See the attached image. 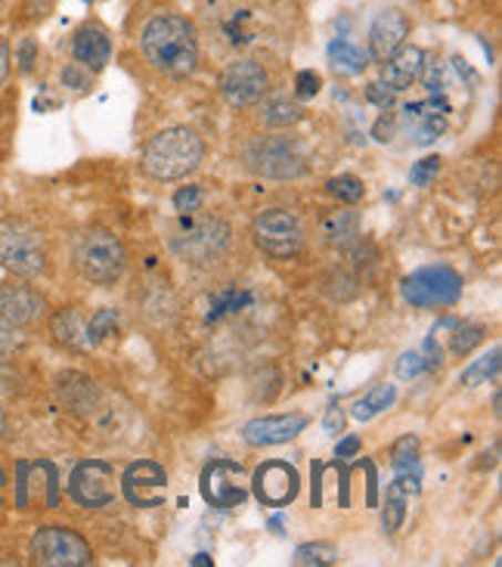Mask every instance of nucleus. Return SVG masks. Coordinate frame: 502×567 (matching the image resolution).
Instances as JSON below:
<instances>
[{
  "label": "nucleus",
  "instance_id": "5",
  "mask_svg": "<svg viewBox=\"0 0 502 567\" xmlns=\"http://www.w3.org/2000/svg\"><path fill=\"white\" fill-rule=\"evenodd\" d=\"M72 261L84 282L115 286L127 270V248L109 227H84L75 236Z\"/></svg>",
  "mask_w": 502,
  "mask_h": 567
},
{
  "label": "nucleus",
  "instance_id": "4",
  "mask_svg": "<svg viewBox=\"0 0 502 567\" xmlns=\"http://www.w3.org/2000/svg\"><path fill=\"white\" fill-rule=\"evenodd\" d=\"M0 267L19 279H38L50 270L44 230L22 215L0 220Z\"/></svg>",
  "mask_w": 502,
  "mask_h": 567
},
{
  "label": "nucleus",
  "instance_id": "45",
  "mask_svg": "<svg viewBox=\"0 0 502 567\" xmlns=\"http://www.w3.org/2000/svg\"><path fill=\"white\" fill-rule=\"evenodd\" d=\"M345 425H348V415H345V410H341L338 403L329 406V410H326V419H322V429H326V434H335V437H338V434L345 431Z\"/></svg>",
  "mask_w": 502,
  "mask_h": 567
},
{
  "label": "nucleus",
  "instance_id": "27",
  "mask_svg": "<svg viewBox=\"0 0 502 567\" xmlns=\"http://www.w3.org/2000/svg\"><path fill=\"white\" fill-rule=\"evenodd\" d=\"M329 60H332L335 69L350 72V75H360L366 69V62H369V56L357 44H350L348 38H335L332 44H329Z\"/></svg>",
  "mask_w": 502,
  "mask_h": 567
},
{
  "label": "nucleus",
  "instance_id": "32",
  "mask_svg": "<svg viewBox=\"0 0 502 567\" xmlns=\"http://www.w3.org/2000/svg\"><path fill=\"white\" fill-rule=\"evenodd\" d=\"M29 348V338H25V329L19 326H10V322L0 320V363H10L19 353Z\"/></svg>",
  "mask_w": 502,
  "mask_h": 567
},
{
  "label": "nucleus",
  "instance_id": "14",
  "mask_svg": "<svg viewBox=\"0 0 502 567\" xmlns=\"http://www.w3.org/2000/svg\"><path fill=\"white\" fill-rule=\"evenodd\" d=\"M447 112H450V103L431 93V100L426 103H412L403 109V131L410 134L416 146H428L447 134Z\"/></svg>",
  "mask_w": 502,
  "mask_h": 567
},
{
  "label": "nucleus",
  "instance_id": "43",
  "mask_svg": "<svg viewBox=\"0 0 502 567\" xmlns=\"http://www.w3.org/2000/svg\"><path fill=\"white\" fill-rule=\"evenodd\" d=\"M16 62H19V72L22 75H29L31 69H34V62H38V44H34V38H22V44L16 50Z\"/></svg>",
  "mask_w": 502,
  "mask_h": 567
},
{
  "label": "nucleus",
  "instance_id": "6",
  "mask_svg": "<svg viewBox=\"0 0 502 567\" xmlns=\"http://www.w3.org/2000/svg\"><path fill=\"white\" fill-rule=\"evenodd\" d=\"M252 243L274 261H289L307 243V230L301 217L289 208H264L252 220Z\"/></svg>",
  "mask_w": 502,
  "mask_h": 567
},
{
  "label": "nucleus",
  "instance_id": "39",
  "mask_svg": "<svg viewBox=\"0 0 502 567\" xmlns=\"http://www.w3.org/2000/svg\"><path fill=\"white\" fill-rule=\"evenodd\" d=\"M93 81V72H88L84 65H78V62H69L65 69H62V84L65 87H72V91H88Z\"/></svg>",
  "mask_w": 502,
  "mask_h": 567
},
{
  "label": "nucleus",
  "instance_id": "13",
  "mask_svg": "<svg viewBox=\"0 0 502 567\" xmlns=\"http://www.w3.org/2000/svg\"><path fill=\"white\" fill-rule=\"evenodd\" d=\"M410 16L397 7H385L376 13L372 25H369V60L385 62L391 53H397L400 47L407 44L410 38Z\"/></svg>",
  "mask_w": 502,
  "mask_h": 567
},
{
  "label": "nucleus",
  "instance_id": "49",
  "mask_svg": "<svg viewBox=\"0 0 502 567\" xmlns=\"http://www.w3.org/2000/svg\"><path fill=\"white\" fill-rule=\"evenodd\" d=\"M7 431V413H3V406H0V434Z\"/></svg>",
  "mask_w": 502,
  "mask_h": 567
},
{
  "label": "nucleus",
  "instance_id": "9",
  "mask_svg": "<svg viewBox=\"0 0 502 567\" xmlns=\"http://www.w3.org/2000/svg\"><path fill=\"white\" fill-rule=\"evenodd\" d=\"M29 555L41 567H88L93 565V549L88 539L69 527H41L31 537Z\"/></svg>",
  "mask_w": 502,
  "mask_h": 567
},
{
  "label": "nucleus",
  "instance_id": "22",
  "mask_svg": "<svg viewBox=\"0 0 502 567\" xmlns=\"http://www.w3.org/2000/svg\"><path fill=\"white\" fill-rule=\"evenodd\" d=\"M320 239L329 248L348 251L357 239H360V215L354 208H335L322 217Z\"/></svg>",
  "mask_w": 502,
  "mask_h": 567
},
{
  "label": "nucleus",
  "instance_id": "47",
  "mask_svg": "<svg viewBox=\"0 0 502 567\" xmlns=\"http://www.w3.org/2000/svg\"><path fill=\"white\" fill-rule=\"evenodd\" d=\"M360 437H354V434H350V437H345V441H341V444L335 446V460H350V456H357V453H360Z\"/></svg>",
  "mask_w": 502,
  "mask_h": 567
},
{
  "label": "nucleus",
  "instance_id": "44",
  "mask_svg": "<svg viewBox=\"0 0 502 567\" xmlns=\"http://www.w3.org/2000/svg\"><path fill=\"white\" fill-rule=\"evenodd\" d=\"M366 100H369V103H376L379 109H391L395 106V91H391V87H385L381 81H376V84H369V87H366Z\"/></svg>",
  "mask_w": 502,
  "mask_h": 567
},
{
  "label": "nucleus",
  "instance_id": "3",
  "mask_svg": "<svg viewBox=\"0 0 502 567\" xmlns=\"http://www.w3.org/2000/svg\"><path fill=\"white\" fill-rule=\"evenodd\" d=\"M205 158V143L198 137L193 127H165L158 131L150 143L143 146V158H140V171L158 181V184H174L189 177L193 171L202 165Z\"/></svg>",
  "mask_w": 502,
  "mask_h": 567
},
{
  "label": "nucleus",
  "instance_id": "17",
  "mask_svg": "<svg viewBox=\"0 0 502 567\" xmlns=\"http://www.w3.org/2000/svg\"><path fill=\"white\" fill-rule=\"evenodd\" d=\"M202 493L212 506H239L245 499L243 468L236 462H212L202 475Z\"/></svg>",
  "mask_w": 502,
  "mask_h": 567
},
{
  "label": "nucleus",
  "instance_id": "35",
  "mask_svg": "<svg viewBox=\"0 0 502 567\" xmlns=\"http://www.w3.org/2000/svg\"><path fill=\"white\" fill-rule=\"evenodd\" d=\"M57 0H22L19 3V13H16V22L19 25H34V22H44L50 10H53Z\"/></svg>",
  "mask_w": 502,
  "mask_h": 567
},
{
  "label": "nucleus",
  "instance_id": "19",
  "mask_svg": "<svg viewBox=\"0 0 502 567\" xmlns=\"http://www.w3.org/2000/svg\"><path fill=\"white\" fill-rule=\"evenodd\" d=\"M422 62H426L422 47L403 44L397 53H391L388 60L381 62V84L391 87L395 93H403L407 87H412V81H419Z\"/></svg>",
  "mask_w": 502,
  "mask_h": 567
},
{
  "label": "nucleus",
  "instance_id": "31",
  "mask_svg": "<svg viewBox=\"0 0 502 567\" xmlns=\"http://www.w3.org/2000/svg\"><path fill=\"white\" fill-rule=\"evenodd\" d=\"M298 567H326L335 565L338 561V549H335L332 543H305L295 558H291Z\"/></svg>",
  "mask_w": 502,
  "mask_h": 567
},
{
  "label": "nucleus",
  "instance_id": "30",
  "mask_svg": "<svg viewBox=\"0 0 502 567\" xmlns=\"http://www.w3.org/2000/svg\"><path fill=\"white\" fill-rule=\"evenodd\" d=\"M326 193L341 202V205H357L366 196V186L354 174H338L332 181H326Z\"/></svg>",
  "mask_w": 502,
  "mask_h": 567
},
{
  "label": "nucleus",
  "instance_id": "28",
  "mask_svg": "<svg viewBox=\"0 0 502 567\" xmlns=\"http://www.w3.org/2000/svg\"><path fill=\"white\" fill-rule=\"evenodd\" d=\"M326 295L332 301H338V305H348V301H354L360 295V279L354 277L350 270H345V267H338V270H332L326 277Z\"/></svg>",
  "mask_w": 502,
  "mask_h": 567
},
{
  "label": "nucleus",
  "instance_id": "42",
  "mask_svg": "<svg viewBox=\"0 0 502 567\" xmlns=\"http://www.w3.org/2000/svg\"><path fill=\"white\" fill-rule=\"evenodd\" d=\"M397 134V115L391 112V109H381L379 122H376V127H372V137L379 140V143H391Z\"/></svg>",
  "mask_w": 502,
  "mask_h": 567
},
{
  "label": "nucleus",
  "instance_id": "18",
  "mask_svg": "<svg viewBox=\"0 0 502 567\" xmlns=\"http://www.w3.org/2000/svg\"><path fill=\"white\" fill-rule=\"evenodd\" d=\"M109 472H112V468H109L106 462H81L75 472H72V481H69V491L75 496V503L91 508H100L106 506V503H112L115 493L106 487Z\"/></svg>",
  "mask_w": 502,
  "mask_h": 567
},
{
  "label": "nucleus",
  "instance_id": "12",
  "mask_svg": "<svg viewBox=\"0 0 502 567\" xmlns=\"http://www.w3.org/2000/svg\"><path fill=\"white\" fill-rule=\"evenodd\" d=\"M255 496H258L260 506L270 508H286L295 503V496L301 491V477L295 472V465L283 460H270L260 465L255 472Z\"/></svg>",
  "mask_w": 502,
  "mask_h": 567
},
{
  "label": "nucleus",
  "instance_id": "8",
  "mask_svg": "<svg viewBox=\"0 0 502 567\" xmlns=\"http://www.w3.org/2000/svg\"><path fill=\"white\" fill-rule=\"evenodd\" d=\"M270 91H274V78L258 56H236L221 72V96L233 109L258 106L264 96H270Z\"/></svg>",
  "mask_w": 502,
  "mask_h": 567
},
{
  "label": "nucleus",
  "instance_id": "21",
  "mask_svg": "<svg viewBox=\"0 0 502 567\" xmlns=\"http://www.w3.org/2000/svg\"><path fill=\"white\" fill-rule=\"evenodd\" d=\"M57 398L69 410H75V413H91L100 403V388H96L91 375L75 372V369H65V372L57 375Z\"/></svg>",
  "mask_w": 502,
  "mask_h": 567
},
{
  "label": "nucleus",
  "instance_id": "29",
  "mask_svg": "<svg viewBox=\"0 0 502 567\" xmlns=\"http://www.w3.org/2000/svg\"><path fill=\"white\" fill-rule=\"evenodd\" d=\"M500 348H493L488 357H481V360H474L472 367L465 369L462 375H459V384H465V388H474V384H488V379H496L500 375Z\"/></svg>",
  "mask_w": 502,
  "mask_h": 567
},
{
  "label": "nucleus",
  "instance_id": "34",
  "mask_svg": "<svg viewBox=\"0 0 502 567\" xmlns=\"http://www.w3.org/2000/svg\"><path fill=\"white\" fill-rule=\"evenodd\" d=\"M484 336H488V329H484V326H465V329H459L457 336H453V341H450V351L457 353V357H469V353L484 341Z\"/></svg>",
  "mask_w": 502,
  "mask_h": 567
},
{
  "label": "nucleus",
  "instance_id": "10",
  "mask_svg": "<svg viewBox=\"0 0 502 567\" xmlns=\"http://www.w3.org/2000/svg\"><path fill=\"white\" fill-rule=\"evenodd\" d=\"M400 291L412 307L443 310V307H453L462 298V277L453 267H443V264L441 267H422L400 282Z\"/></svg>",
  "mask_w": 502,
  "mask_h": 567
},
{
  "label": "nucleus",
  "instance_id": "37",
  "mask_svg": "<svg viewBox=\"0 0 502 567\" xmlns=\"http://www.w3.org/2000/svg\"><path fill=\"white\" fill-rule=\"evenodd\" d=\"M320 91H322L320 72L305 69V72H298V75H295V96H298V100H310V96H317Z\"/></svg>",
  "mask_w": 502,
  "mask_h": 567
},
{
  "label": "nucleus",
  "instance_id": "25",
  "mask_svg": "<svg viewBox=\"0 0 502 567\" xmlns=\"http://www.w3.org/2000/svg\"><path fill=\"white\" fill-rule=\"evenodd\" d=\"M122 332V317H119V310H112V307H103V310H96L88 322V341H91V348H103V344H112L115 338Z\"/></svg>",
  "mask_w": 502,
  "mask_h": 567
},
{
  "label": "nucleus",
  "instance_id": "26",
  "mask_svg": "<svg viewBox=\"0 0 502 567\" xmlns=\"http://www.w3.org/2000/svg\"><path fill=\"white\" fill-rule=\"evenodd\" d=\"M395 400H397L395 384H376L372 391H366L363 398L354 403V415H357L360 422H369V419H376L381 410H388Z\"/></svg>",
  "mask_w": 502,
  "mask_h": 567
},
{
  "label": "nucleus",
  "instance_id": "50",
  "mask_svg": "<svg viewBox=\"0 0 502 567\" xmlns=\"http://www.w3.org/2000/svg\"><path fill=\"white\" fill-rule=\"evenodd\" d=\"M7 3H13V0H0V7H7Z\"/></svg>",
  "mask_w": 502,
  "mask_h": 567
},
{
  "label": "nucleus",
  "instance_id": "2",
  "mask_svg": "<svg viewBox=\"0 0 502 567\" xmlns=\"http://www.w3.org/2000/svg\"><path fill=\"white\" fill-rule=\"evenodd\" d=\"M167 246L193 270H208L217 267L233 248V227L227 217L221 215H189L177 217V224L167 233Z\"/></svg>",
  "mask_w": 502,
  "mask_h": 567
},
{
  "label": "nucleus",
  "instance_id": "33",
  "mask_svg": "<svg viewBox=\"0 0 502 567\" xmlns=\"http://www.w3.org/2000/svg\"><path fill=\"white\" fill-rule=\"evenodd\" d=\"M419 460V437L416 434H403L395 446H391V465L397 472H407Z\"/></svg>",
  "mask_w": 502,
  "mask_h": 567
},
{
  "label": "nucleus",
  "instance_id": "38",
  "mask_svg": "<svg viewBox=\"0 0 502 567\" xmlns=\"http://www.w3.org/2000/svg\"><path fill=\"white\" fill-rule=\"evenodd\" d=\"M426 369H431V363L426 360V353L410 351L400 357V363H397V375H400V379H416V375H422Z\"/></svg>",
  "mask_w": 502,
  "mask_h": 567
},
{
  "label": "nucleus",
  "instance_id": "7",
  "mask_svg": "<svg viewBox=\"0 0 502 567\" xmlns=\"http://www.w3.org/2000/svg\"><path fill=\"white\" fill-rule=\"evenodd\" d=\"M245 165L264 181H298L307 171L305 155L289 137H255L245 146Z\"/></svg>",
  "mask_w": 502,
  "mask_h": 567
},
{
  "label": "nucleus",
  "instance_id": "11",
  "mask_svg": "<svg viewBox=\"0 0 502 567\" xmlns=\"http://www.w3.org/2000/svg\"><path fill=\"white\" fill-rule=\"evenodd\" d=\"M50 305L41 291L31 286L29 279H7L0 282V320L19 326V329H31L41 320H47Z\"/></svg>",
  "mask_w": 502,
  "mask_h": 567
},
{
  "label": "nucleus",
  "instance_id": "36",
  "mask_svg": "<svg viewBox=\"0 0 502 567\" xmlns=\"http://www.w3.org/2000/svg\"><path fill=\"white\" fill-rule=\"evenodd\" d=\"M441 174V158L438 155H428V158H422V162H416L410 171V181L416 186H428L434 177Z\"/></svg>",
  "mask_w": 502,
  "mask_h": 567
},
{
  "label": "nucleus",
  "instance_id": "24",
  "mask_svg": "<svg viewBox=\"0 0 502 567\" xmlns=\"http://www.w3.org/2000/svg\"><path fill=\"white\" fill-rule=\"evenodd\" d=\"M419 491L416 477L412 475H400L388 487V499H385V515H381V527L385 534H395L397 527L403 524V515H407V496Z\"/></svg>",
  "mask_w": 502,
  "mask_h": 567
},
{
  "label": "nucleus",
  "instance_id": "20",
  "mask_svg": "<svg viewBox=\"0 0 502 567\" xmlns=\"http://www.w3.org/2000/svg\"><path fill=\"white\" fill-rule=\"evenodd\" d=\"M47 329L50 338L65 348V351L84 353L91 351V341H88V320L78 313V307H60L47 317Z\"/></svg>",
  "mask_w": 502,
  "mask_h": 567
},
{
  "label": "nucleus",
  "instance_id": "48",
  "mask_svg": "<svg viewBox=\"0 0 502 567\" xmlns=\"http://www.w3.org/2000/svg\"><path fill=\"white\" fill-rule=\"evenodd\" d=\"M193 565H212V558H208V555H196V558H193Z\"/></svg>",
  "mask_w": 502,
  "mask_h": 567
},
{
  "label": "nucleus",
  "instance_id": "41",
  "mask_svg": "<svg viewBox=\"0 0 502 567\" xmlns=\"http://www.w3.org/2000/svg\"><path fill=\"white\" fill-rule=\"evenodd\" d=\"M419 81L426 84L428 93H441L443 91V69L438 60L422 62V72H419Z\"/></svg>",
  "mask_w": 502,
  "mask_h": 567
},
{
  "label": "nucleus",
  "instance_id": "16",
  "mask_svg": "<svg viewBox=\"0 0 502 567\" xmlns=\"http://www.w3.org/2000/svg\"><path fill=\"white\" fill-rule=\"evenodd\" d=\"M307 429L305 413H286V415H260L243 425V441L248 446H276L295 441Z\"/></svg>",
  "mask_w": 502,
  "mask_h": 567
},
{
  "label": "nucleus",
  "instance_id": "15",
  "mask_svg": "<svg viewBox=\"0 0 502 567\" xmlns=\"http://www.w3.org/2000/svg\"><path fill=\"white\" fill-rule=\"evenodd\" d=\"M72 60L93 75L106 69L112 60V34L100 19H88L84 25H78L72 34Z\"/></svg>",
  "mask_w": 502,
  "mask_h": 567
},
{
  "label": "nucleus",
  "instance_id": "46",
  "mask_svg": "<svg viewBox=\"0 0 502 567\" xmlns=\"http://www.w3.org/2000/svg\"><path fill=\"white\" fill-rule=\"evenodd\" d=\"M10 72H13V47H10V38L0 34V91L10 81Z\"/></svg>",
  "mask_w": 502,
  "mask_h": 567
},
{
  "label": "nucleus",
  "instance_id": "1",
  "mask_svg": "<svg viewBox=\"0 0 502 567\" xmlns=\"http://www.w3.org/2000/svg\"><path fill=\"white\" fill-rule=\"evenodd\" d=\"M140 53L146 65L171 81H186L198 72L202 47L196 22L177 10H155L140 29Z\"/></svg>",
  "mask_w": 502,
  "mask_h": 567
},
{
  "label": "nucleus",
  "instance_id": "23",
  "mask_svg": "<svg viewBox=\"0 0 502 567\" xmlns=\"http://www.w3.org/2000/svg\"><path fill=\"white\" fill-rule=\"evenodd\" d=\"M305 118V109L289 96H264L258 103V124L267 131H289Z\"/></svg>",
  "mask_w": 502,
  "mask_h": 567
},
{
  "label": "nucleus",
  "instance_id": "40",
  "mask_svg": "<svg viewBox=\"0 0 502 567\" xmlns=\"http://www.w3.org/2000/svg\"><path fill=\"white\" fill-rule=\"evenodd\" d=\"M202 205V186H183L174 193V212L177 215H189V212H198Z\"/></svg>",
  "mask_w": 502,
  "mask_h": 567
}]
</instances>
